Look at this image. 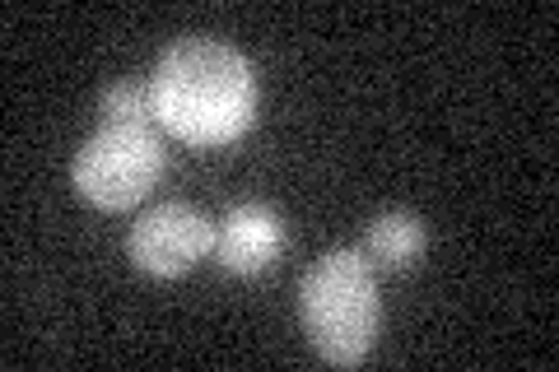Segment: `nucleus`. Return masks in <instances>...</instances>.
Masks as SVG:
<instances>
[{"instance_id":"obj_4","label":"nucleus","mask_w":559,"mask_h":372,"mask_svg":"<svg viewBox=\"0 0 559 372\" xmlns=\"http://www.w3.org/2000/svg\"><path fill=\"white\" fill-rule=\"evenodd\" d=\"M210 247H215V224L187 201H168V205L145 209L127 238L131 261L154 279L187 275L197 261H205Z\"/></svg>"},{"instance_id":"obj_1","label":"nucleus","mask_w":559,"mask_h":372,"mask_svg":"<svg viewBox=\"0 0 559 372\" xmlns=\"http://www.w3.org/2000/svg\"><path fill=\"white\" fill-rule=\"evenodd\" d=\"M159 127L187 145H229L257 117V80L238 47L215 38H182L154 70Z\"/></svg>"},{"instance_id":"obj_5","label":"nucleus","mask_w":559,"mask_h":372,"mask_svg":"<svg viewBox=\"0 0 559 372\" xmlns=\"http://www.w3.org/2000/svg\"><path fill=\"white\" fill-rule=\"evenodd\" d=\"M280 247H285V224H280V215L271 205L248 201V205H234L229 215L215 224L210 256L229 275H257L280 256Z\"/></svg>"},{"instance_id":"obj_7","label":"nucleus","mask_w":559,"mask_h":372,"mask_svg":"<svg viewBox=\"0 0 559 372\" xmlns=\"http://www.w3.org/2000/svg\"><path fill=\"white\" fill-rule=\"evenodd\" d=\"M98 112L108 127H159V108H154V84H131L121 80L103 88Z\"/></svg>"},{"instance_id":"obj_3","label":"nucleus","mask_w":559,"mask_h":372,"mask_svg":"<svg viewBox=\"0 0 559 372\" xmlns=\"http://www.w3.org/2000/svg\"><path fill=\"white\" fill-rule=\"evenodd\" d=\"M75 191L98 209H131L164 177V140L154 127H103L80 145Z\"/></svg>"},{"instance_id":"obj_2","label":"nucleus","mask_w":559,"mask_h":372,"mask_svg":"<svg viewBox=\"0 0 559 372\" xmlns=\"http://www.w3.org/2000/svg\"><path fill=\"white\" fill-rule=\"evenodd\" d=\"M299 312L312 349L326 363H364L378 335V279L364 252H326L299 285Z\"/></svg>"},{"instance_id":"obj_6","label":"nucleus","mask_w":559,"mask_h":372,"mask_svg":"<svg viewBox=\"0 0 559 372\" xmlns=\"http://www.w3.org/2000/svg\"><path fill=\"white\" fill-rule=\"evenodd\" d=\"M425 252V224L411 209H388L369 224V238H364V256L369 265H382V271H406L415 265V256Z\"/></svg>"}]
</instances>
